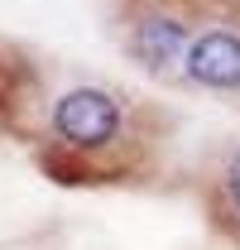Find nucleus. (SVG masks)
<instances>
[{
  "instance_id": "1",
  "label": "nucleus",
  "mask_w": 240,
  "mask_h": 250,
  "mask_svg": "<svg viewBox=\"0 0 240 250\" xmlns=\"http://www.w3.org/2000/svg\"><path fill=\"white\" fill-rule=\"evenodd\" d=\"M48 130L62 149L72 154H96L111 149L125 135V101L101 82H72L53 96L48 106Z\"/></svg>"
},
{
  "instance_id": "2",
  "label": "nucleus",
  "mask_w": 240,
  "mask_h": 250,
  "mask_svg": "<svg viewBox=\"0 0 240 250\" xmlns=\"http://www.w3.org/2000/svg\"><path fill=\"white\" fill-rule=\"evenodd\" d=\"M192 20L173 10V5H149L130 20L125 29V53L135 58V67H144L149 77H173L182 72V53L192 43Z\"/></svg>"
},
{
  "instance_id": "4",
  "label": "nucleus",
  "mask_w": 240,
  "mask_h": 250,
  "mask_svg": "<svg viewBox=\"0 0 240 250\" xmlns=\"http://www.w3.org/2000/svg\"><path fill=\"white\" fill-rule=\"evenodd\" d=\"M226 197H231V207H236V217H240V149L226 164Z\"/></svg>"
},
{
  "instance_id": "3",
  "label": "nucleus",
  "mask_w": 240,
  "mask_h": 250,
  "mask_svg": "<svg viewBox=\"0 0 240 250\" xmlns=\"http://www.w3.org/2000/svg\"><path fill=\"white\" fill-rule=\"evenodd\" d=\"M182 82L202 92L236 96L240 92V24H207L192 34L182 53Z\"/></svg>"
}]
</instances>
